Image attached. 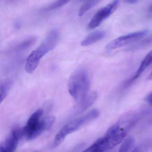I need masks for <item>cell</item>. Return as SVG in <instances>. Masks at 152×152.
I'll return each instance as SVG.
<instances>
[{
	"label": "cell",
	"mask_w": 152,
	"mask_h": 152,
	"mask_svg": "<svg viewBox=\"0 0 152 152\" xmlns=\"http://www.w3.org/2000/svg\"><path fill=\"white\" fill-rule=\"evenodd\" d=\"M67 86L70 95L76 101L82 102L88 96L90 86L88 71L83 67L75 70L69 78Z\"/></svg>",
	"instance_id": "6da1fadb"
},
{
	"label": "cell",
	"mask_w": 152,
	"mask_h": 152,
	"mask_svg": "<svg viewBox=\"0 0 152 152\" xmlns=\"http://www.w3.org/2000/svg\"><path fill=\"white\" fill-rule=\"evenodd\" d=\"M43 113L42 109L35 111L28 119L26 125L23 129V136L28 140H33L39 137L43 132L50 129L55 122L56 118L50 116L41 120Z\"/></svg>",
	"instance_id": "7a4b0ae2"
},
{
	"label": "cell",
	"mask_w": 152,
	"mask_h": 152,
	"mask_svg": "<svg viewBox=\"0 0 152 152\" xmlns=\"http://www.w3.org/2000/svg\"><path fill=\"white\" fill-rule=\"evenodd\" d=\"M99 112L97 109H93L85 115L75 119L64 126L55 137L54 146L59 145L67 135L73 133L87 124L96 120L99 117Z\"/></svg>",
	"instance_id": "3957f363"
},
{
	"label": "cell",
	"mask_w": 152,
	"mask_h": 152,
	"mask_svg": "<svg viewBox=\"0 0 152 152\" xmlns=\"http://www.w3.org/2000/svg\"><path fill=\"white\" fill-rule=\"evenodd\" d=\"M119 4V1H114L99 10L88 24L87 26L88 30H92L98 27L105 19L115 12Z\"/></svg>",
	"instance_id": "277c9868"
},
{
	"label": "cell",
	"mask_w": 152,
	"mask_h": 152,
	"mask_svg": "<svg viewBox=\"0 0 152 152\" xmlns=\"http://www.w3.org/2000/svg\"><path fill=\"white\" fill-rule=\"evenodd\" d=\"M148 32L147 30H145L121 36L108 43L106 46V50H114L132 42L138 41L140 39H142L146 35Z\"/></svg>",
	"instance_id": "5b68a950"
},
{
	"label": "cell",
	"mask_w": 152,
	"mask_h": 152,
	"mask_svg": "<svg viewBox=\"0 0 152 152\" xmlns=\"http://www.w3.org/2000/svg\"><path fill=\"white\" fill-rule=\"evenodd\" d=\"M126 135V130L115 124L108 129L104 137L107 141V150H111L120 144Z\"/></svg>",
	"instance_id": "8992f818"
},
{
	"label": "cell",
	"mask_w": 152,
	"mask_h": 152,
	"mask_svg": "<svg viewBox=\"0 0 152 152\" xmlns=\"http://www.w3.org/2000/svg\"><path fill=\"white\" fill-rule=\"evenodd\" d=\"M59 39V34L56 30L50 31L36 50L42 57L54 49Z\"/></svg>",
	"instance_id": "52a82bcc"
},
{
	"label": "cell",
	"mask_w": 152,
	"mask_h": 152,
	"mask_svg": "<svg viewBox=\"0 0 152 152\" xmlns=\"http://www.w3.org/2000/svg\"><path fill=\"white\" fill-rule=\"evenodd\" d=\"M23 136V129L17 128L12 130L4 145H1V152H15Z\"/></svg>",
	"instance_id": "ba28073f"
},
{
	"label": "cell",
	"mask_w": 152,
	"mask_h": 152,
	"mask_svg": "<svg viewBox=\"0 0 152 152\" xmlns=\"http://www.w3.org/2000/svg\"><path fill=\"white\" fill-rule=\"evenodd\" d=\"M151 64H152V50L149 51L142 60L136 73L132 78L129 80L128 82H127V84H130L132 81L137 79L147 68L148 66Z\"/></svg>",
	"instance_id": "9c48e42d"
},
{
	"label": "cell",
	"mask_w": 152,
	"mask_h": 152,
	"mask_svg": "<svg viewBox=\"0 0 152 152\" xmlns=\"http://www.w3.org/2000/svg\"><path fill=\"white\" fill-rule=\"evenodd\" d=\"M106 33L104 31H97L88 35L81 42V46H90L102 40L105 37Z\"/></svg>",
	"instance_id": "30bf717a"
},
{
	"label": "cell",
	"mask_w": 152,
	"mask_h": 152,
	"mask_svg": "<svg viewBox=\"0 0 152 152\" xmlns=\"http://www.w3.org/2000/svg\"><path fill=\"white\" fill-rule=\"evenodd\" d=\"M151 44H152V34L148 35L143 39L138 41L137 42L128 47L126 50L128 51H130L139 50L149 46Z\"/></svg>",
	"instance_id": "8fae6325"
},
{
	"label": "cell",
	"mask_w": 152,
	"mask_h": 152,
	"mask_svg": "<svg viewBox=\"0 0 152 152\" xmlns=\"http://www.w3.org/2000/svg\"><path fill=\"white\" fill-rule=\"evenodd\" d=\"M97 97V94L96 92H92L89 95H88L84 100L80 102L79 112L80 113H82L88 109L92 105V104H93L96 99Z\"/></svg>",
	"instance_id": "7c38bea8"
},
{
	"label": "cell",
	"mask_w": 152,
	"mask_h": 152,
	"mask_svg": "<svg viewBox=\"0 0 152 152\" xmlns=\"http://www.w3.org/2000/svg\"><path fill=\"white\" fill-rule=\"evenodd\" d=\"M37 37L31 36L21 41L15 47L16 50H25L34 45L37 41Z\"/></svg>",
	"instance_id": "4fadbf2b"
},
{
	"label": "cell",
	"mask_w": 152,
	"mask_h": 152,
	"mask_svg": "<svg viewBox=\"0 0 152 152\" xmlns=\"http://www.w3.org/2000/svg\"><path fill=\"white\" fill-rule=\"evenodd\" d=\"M13 82L12 80H7L1 82L0 85V101L1 103L6 98L8 92L11 88Z\"/></svg>",
	"instance_id": "5bb4252c"
},
{
	"label": "cell",
	"mask_w": 152,
	"mask_h": 152,
	"mask_svg": "<svg viewBox=\"0 0 152 152\" xmlns=\"http://www.w3.org/2000/svg\"><path fill=\"white\" fill-rule=\"evenodd\" d=\"M100 2L99 1H86L80 8L78 15L80 16H82L87 11L98 4Z\"/></svg>",
	"instance_id": "9a60e30c"
},
{
	"label": "cell",
	"mask_w": 152,
	"mask_h": 152,
	"mask_svg": "<svg viewBox=\"0 0 152 152\" xmlns=\"http://www.w3.org/2000/svg\"><path fill=\"white\" fill-rule=\"evenodd\" d=\"M134 143V139L132 137L127 138L124 141L118 152H128Z\"/></svg>",
	"instance_id": "2e32d148"
},
{
	"label": "cell",
	"mask_w": 152,
	"mask_h": 152,
	"mask_svg": "<svg viewBox=\"0 0 152 152\" xmlns=\"http://www.w3.org/2000/svg\"><path fill=\"white\" fill-rule=\"evenodd\" d=\"M69 2L68 1H58L51 3L50 5L44 8V10L45 11H50L55 10L57 9L60 8L61 7L65 5L66 4Z\"/></svg>",
	"instance_id": "e0dca14e"
},
{
	"label": "cell",
	"mask_w": 152,
	"mask_h": 152,
	"mask_svg": "<svg viewBox=\"0 0 152 152\" xmlns=\"http://www.w3.org/2000/svg\"><path fill=\"white\" fill-rule=\"evenodd\" d=\"M145 100L147 102L152 105V93L148 94L145 98Z\"/></svg>",
	"instance_id": "ac0fdd59"
},
{
	"label": "cell",
	"mask_w": 152,
	"mask_h": 152,
	"mask_svg": "<svg viewBox=\"0 0 152 152\" xmlns=\"http://www.w3.org/2000/svg\"><path fill=\"white\" fill-rule=\"evenodd\" d=\"M14 27L17 29H20L21 27V23L19 21H15L14 23Z\"/></svg>",
	"instance_id": "d6986e66"
},
{
	"label": "cell",
	"mask_w": 152,
	"mask_h": 152,
	"mask_svg": "<svg viewBox=\"0 0 152 152\" xmlns=\"http://www.w3.org/2000/svg\"><path fill=\"white\" fill-rule=\"evenodd\" d=\"M125 2L126 3H129V4H135V3H137V2H138L137 1H136V0H129V1H125Z\"/></svg>",
	"instance_id": "ffe728a7"
},
{
	"label": "cell",
	"mask_w": 152,
	"mask_h": 152,
	"mask_svg": "<svg viewBox=\"0 0 152 152\" xmlns=\"http://www.w3.org/2000/svg\"><path fill=\"white\" fill-rule=\"evenodd\" d=\"M148 80H152V72L150 74L148 77Z\"/></svg>",
	"instance_id": "44dd1931"
},
{
	"label": "cell",
	"mask_w": 152,
	"mask_h": 152,
	"mask_svg": "<svg viewBox=\"0 0 152 152\" xmlns=\"http://www.w3.org/2000/svg\"><path fill=\"white\" fill-rule=\"evenodd\" d=\"M149 11L152 13V5L150 7V8H149Z\"/></svg>",
	"instance_id": "7402d4cb"
},
{
	"label": "cell",
	"mask_w": 152,
	"mask_h": 152,
	"mask_svg": "<svg viewBox=\"0 0 152 152\" xmlns=\"http://www.w3.org/2000/svg\"><path fill=\"white\" fill-rule=\"evenodd\" d=\"M132 152H139L137 149H135Z\"/></svg>",
	"instance_id": "603a6c76"
}]
</instances>
